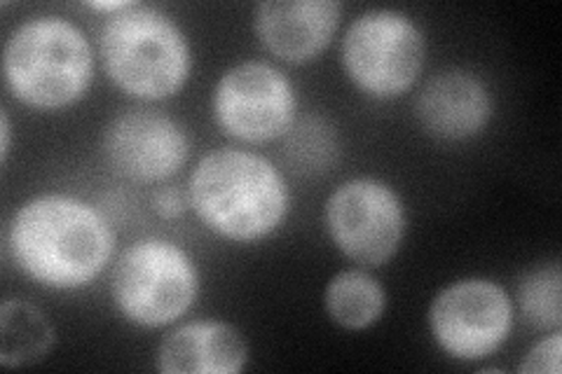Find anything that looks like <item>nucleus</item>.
<instances>
[{
    "instance_id": "1",
    "label": "nucleus",
    "mask_w": 562,
    "mask_h": 374,
    "mask_svg": "<svg viewBox=\"0 0 562 374\" xmlns=\"http://www.w3.org/2000/svg\"><path fill=\"white\" fill-rule=\"evenodd\" d=\"M115 229L103 213L66 192H45L12 213L8 253L35 286L59 293L82 291L109 270Z\"/></svg>"
},
{
    "instance_id": "2",
    "label": "nucleus",
    "mask_w": 562,
    "mask_h": 374,
    "mask_svg": "<svg viewBox=\"0 0 562 374\" xmlns=\"http://www.w3.org/2000/svg\"><path fill=\"white\" fill-rule=\"evenodd\" d=\"M190 211L225 241H266L291 213L286 175L266 155L218 148L204 155L188 178Z\"/></svg>"
},
{
    "instance_id": "3",
    "label": "nucleus",
    "mask_w": 562,
    "mask_h": 374,
    "mask_svg": "<svg viewBox=\"0 0 562 374\" xmlns=\"http://www.w3.org/2000/svg\"><path fill=\"white\" fill-rule=\"evenodd\" d=\"M8 92L33 111H64L94 82V49L66 16L38 14L16 26L3 49Z\"/></svg>"
},
{
    "instance_id": "4",
    "label": "nucleus",
    "mask_w": 562,
    "mask_h": 374,
    "mask_svg": "<svg viewBox=\"0 0 562 374\" xmlns=\"http://www.w3.org/2000/svg\"><path fill=\"white\" fill-rule=\"evenodd\" d=\"M99 57L109 80L140 103L176 97L192 76V47L171 14L132 3L105 16Z\"/></svg>"
},
{
    "instance_id": "5",
    "label": "nucleus",
    "mask_w": 562,
    "mask_h": 374,
    "mask_svg": "<svg viewBox=\"0 0 562 374\" xmlns=\"http://www.w3.org/2000/svg\"><path fill=\"white\" fill-rule=\"evenodd\" d=\"M202 288L198 262L183 246L144 237L127 246L113 267L111 297L136 328H167L192 309Z\"/></svg>"
},
{
    "instance_id": "6",
    "label": "nucleus",
    "mask_w": 562,
    "mask_h": 374,
    "mask_svg": "<svg viewBox=\"0 0 562 374\" xmlns=\"http://www.w3.org/2000/svg\"><path fill=\"white\" fill-rule=\"evenodd\" d=\"M340 61L345 76L361 94L394 101L408 94L425 70V31L401 10H368L347 26Z\"/></svg>"
},
{
    "instance_id": "7",
    "label": "nucleus",
    "mask_w": 562,
    "mask_h": 374,
    "mask_svg": "<svg viewBox=\"0 0 562 374\" xmlns=\"http://www.w3.org/2000/svg\"><path fill=\"white\" fill-rule=\"evenodd\" d=\"M324 225L330 243L359 267L396 258L408 231V213L394 185L373 175L349 178L328 194Z\"/></svg>"
},
{
    "instance_id": "8",
    "label": "nucleus",
    "mask_w": 562,
    "mask_h": 374,
    "mask_svg": "<svg viewBox=\"0 0 562 374\" xmlns=\"http://www.w3.org/2000/svg\"><path fill=\"white\" fill-rule=\"evenodd\" d=\"M516 305L502 283L471 276L438 293L429 307V330L448 359L481 363L495 355L514 332Z\"/></svg>"
},
{
    "instance_id": "9",
    "label": "nucleus",
    "mask_w": 562,
    "mask_h": 374,
    "mask_svg": "<svg viewBox=\"0 0 562 374\" xmlns=\"http://www.w3.org/2000/svg\"><path fill=\"white\" fill-rule=\"evenodd\" d=\"M218 129L246 146L284 138L297 122V94L284 70L249 59L231 66L211 94Z\"/></svg>"
},
{
    "instance_id": "10",
    "label": "nucleus",
    "mask_w": 562,
    "mask_h": 374,
    "mask_svg": "<svg viewBox=\"0 0 562 374\" xmlns=\"http://www.w3.org/2000/svg\"><path fill=\"white\" fill-rule=\"evenodd\" d=\"M190 148L183 124L150 105L122 111L101 134L105 167L140 185L171 181L190 159Z\"/></svg>"
},
{
    "instance_id": "11",
    "label": "nucleus",
    "mask_w": 562,
    "mask_h": 374,
    "mask_svg": "<svg viewBox=\"0 0 562 374\" xmlns=\"http://www.w3.org/2000/svg\"><path fill=\"white\" fill-rule=\"evenodd\" d=\"M342 22L336 0H266L254 8V33L284 64H310L328 49Z\"/></svg>"
},
{
    "instance_id": "12",
    "label": "nucleus",
    "mask_w": 562,
    "mask_h": 374,
    "mask_svg": "<svg viewBox=\"0 0 562 374\" xmlns=\"http://www.w3.org/2000/svg\"><path fill=\"white\" fill-rule=\"evenodd\" d=\"M495 113L487 84L471 70L446 68L422 87L415 101L419 127L443 144H464L481 136Z\"/></svg>"
},
{
    "instance_id": "13",
    "label": "nucleus",
    "mask_w": 562,
    "mask_h": 374,
    "mask_svg": "<svg viewBox=\"0 0 562 374\" xmlns=\"http://www.w3.org/2000/svg\"><path fill=\"white\" fill-rule=\"evenodd\" d=\"M249 363V342L227 320H188L169 330L155 353L162 374H239Z\"/></svg>"
},
{
    "instance_id": "14",
    "label": "nucleus",
    "mask_w": 562,
    "mask_h": 374,
    "mask_svg": "<svg viewBox=\"0 0 562 374\" xmlns=\"http://www.w3.org/2000/svg\"><path fill=\"white\" fill-rule=\"evenodd\" d=\"M326 316L342 330L361 332L384 316L386 291L366 267L333 274L324 291Z\"/></svg>"
},
{
    "instance_id": "15",
    "label": "nucleus",
    "mask_w": 562,
    "mask_h": 374,
    "mask_svg": "<svg viewBox=\"0 0 562 374\" xmlns=\"http://www.w3.org/2000/svg\"><path fill=\"white\" fill-rule=\"evenodd\" d=\"M55 328L26 299H5L0 307V365L14 370L41 363L55 347Z\"/></svg>"
},
{
    "instance_id": "16",
    "label": "nucleus",
    "mask_w": 562,
    "mask_h": 374,
    "mask_svg": "<svg viewBox=\"0 0 562 374\" xmlns=\"http://www.w3.org/2000/svg\"><path fill=\"white\" fill-rule=\"evenodd\" d=\"M516 305L525 324L551 332L562 328V272L560 264H541L518 281Z\"/></svg>"
},
{
    "instance_id": "17",
    "label": "nucleus",
    "mask_w": 562,
    "mask_h": 374,
    "mask_svg": "<svg viewBox=\"0 0 562 374\" xmlns=\"http://www.w3.org/2000/svg\"><path fill=\"white\" fill-rule=\"evenodd\" d=\"M286 136H291L289 152L297 167L303 165L310 171H322L336 155V138H333V129L324 127V122H295Z\"/></svg>"
},
{
    "instance_id": "18",
    "label": "nucleus",
    "mask_w": 562,
    "mask_h": 374,
    "mask_svg": "<svg viewBox=\"0 0 562 374\" xmlns=\"http://www.w3.org/2000/svg\"><path fill=\"white\" fill-rule=\"evenodd\" d=\"M562 359V330H551L547 337L525 353L518 372L522 374H560Z\"/></svg>"
},
{
    "instance_id": "19",
    "label": "nucleus",
    "mask_w": 562,
    "mask_h": 374,
    "mask_svg": "<svg viewBox=\"0 0 562 374\" xmlns=\"http://www.w3.org/2000/svg\"><path fill=\"white\" fill-rule=\"evenodd\" d=\"M153 208L162 220H179L190 211L188 188L162 185L153 192Z\"/></svg>"
},
{
    "instance_id": "20",
    "label": "nucleus",
    "mask_w": 562,
    "mask_h": 374,
    "mask_svg": "<svg viewBox=\"0 0 562 374\" xmlns=\"http://www.w3.org/2000/svg\"><path fill=\"white\" fill-rule=\"evenodd\" d=\"M10 150H12V122L8 111H0V162H3V167L8 165Z\"/></svg>"
},
{
    "instance_id": "21",
    "label": "nucleus",
    "mask_w": 562,
    "mask_h": 374,
    "mask_svg": "<svg viewBox=\"0 0 562 374\" xmlns=\"http://www.w3.org/2000/svg\"><path fill=\"white\" fill-rule=\"evenodd\" d=\"M130 5H132L130 0H92V3H85L87 10L101 12V14H105V16H113V14L122 12V10L130 8Z\"/></svg>"
}]
</instances>
